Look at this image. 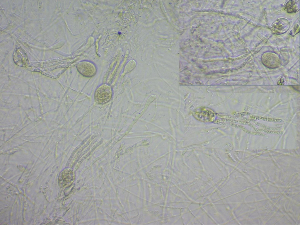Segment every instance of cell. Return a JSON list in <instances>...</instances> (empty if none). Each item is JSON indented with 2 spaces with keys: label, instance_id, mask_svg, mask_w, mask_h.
<instances>
[{
  "label": "cell",
  "instance_id": "6da1fadb",
  "mask_svg": "<svg viewBox=\"0 0 300 225\" xmlns=\"http://www.w3.org/2000/svg\"><path fill=\"white\" fill-rule=\"evenodd\" d=\"M112 91L111 87L108 85L103 84L99 86L96 90L94 99L98 104H103L108 103L111 100Z\"/></svg>",
  "mask_w": 300,
  "mask_h": 225
},
{
  "label": "cell",
  "instance_id": "7a4b0ae2",
  "mask_svg": "<svg viewBox=\"0 0 300 225\" xmlns=\"http://www.w3.org/2000/svg\"><path fill=\"white\" fill-rule=\"evenodd\" d=\"M78 71L82 75L87 77H91L95 75L96 70L92 64L87 62L80 63L77 66Z\"/></svg>",
  "mask_w": 300,
  "mask_h": 225
}]
</instances>
